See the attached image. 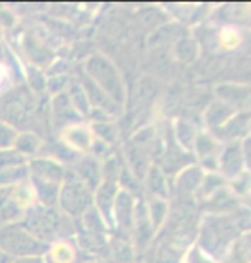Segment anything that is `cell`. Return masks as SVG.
<instances>
[{"instance_id":"cell-11","label":"cell","mask_w":251,"mask_h":263,"mask_svg":"<svg viewBox=\"0 0 251 263\" xmlns=\"http://www.w3.org/2000/svg\"><path fill=\"white\" fill-rule=\"evenodd\" d=\"M51 115H53L55 128L59 127V130H64L65 127H69L72 123L82 122L81 115L75 111L74 106H72L67 92L53 96V99H51Z\"/></svg>"},{"instance_id":"cell-1","label":"cell","mask_w":251,"mask_h":263,"mask_svg":"<svg viewBox=\"0 0 251 263\" xmlns=\"http://www.w3.org/2000/svg\"><path fill=\"white\" fill-rule=\"evenodd\" d=\"M19 222L41 243L50 245L62 238H74L75 222L64 215L59 209L33 203L21 215Z\"/></svg>"},{"instance_id":"cell-7","label":"cell","mask_w":251,"mask_h":263,"mask_svg":"<svg viewBox=\"0 0 251 263\" xmlns=\"http://www.w3.org/2000/svg\"><path fill=\"white\" fill-rule=\"evenodd\" d=\"M70 170L75 173V176L79 178L91 192H96V188L103 183L101 161L96 159V157L91 154L81 156L79 159L70 166Z\"/></svg>"},{"instance_id":"cell-4","label":"cell","mask_w":251,"mask_h":263,"mask_svg":"<svg viewBox=\"0 0 251 263\" xmlns=\"http://www.w3.org/2000/svg\"><path fill=\"white\" fill-rule=\"evenodd\" d=\"M94 205V192H91L75 176V173L67 170V175L62 181L59 195V210L70 220L77 222L84 214Z\"/></svg>"},{"instance_id":"cell-2","label":"cell","mask_w":251,"mask_h":263,"mask_svg":"<svg viewBox=\"0 0 251 263\" xmlns=\"http://www.w3.org/2000/svg\"><path fill=\"white\" fill-rule=\"evenodd\" d=\"M84 77H87L94 86L106 94L109 99H113L118 106H122L127 96L122 73L109 59L104 55H92L84 62L82 65Z\"/></svg>"},{"instance_id":"cell-21","label":"cell","mask_w":251,"mask_h":263,"mask_svg":"<svg viewBox=\"0 0 251 263\" xmlns=\"http://www.w3.org/2000/svg\"><path fill=\"white\" fill-rule=\"evenodd\" d=\"M147 183L150 186V190L154 193H158L159 197H164V192H166V183H164V178H163V173H161L158 167H152L147 176Z\"/></svg>"},{"instance_id":"cell-14","label":"cell","mask_w":251,"mask_h":263,"mask_svg":"<svg viewBox=\"0 0 251 263\" xmlns=\"http://www.w3.org/2000/svg\"><path fill=\"white\" fill-rule=\"evenodd\" d=\"M77 222H81V231H86V233L104 234L108 231V224L104 222V219L101 217V214L98 212L94 205L82 215L79 220H77ZM77 222H75V226H77Z\"/></svg>"},{"instance_id":"cell-19","label":"cell","mask_w":251,"mask_h":263,"mask_svg":"<svg viewBox=\"0 0 251 263\" xmlns=\"http://www.w3.org/2000/svg\"><path fill=\"white\" fill-rule=\"evenodd\" d=\"M147 215H149L150 224H152V229H158L159 226L163 224V219L166 215V203L163 202V200L154 198L152 202L149 203Z\"/></svg>"},{"instance_id":"cell-17","label":"cell","mask_w":251,"mask_h":263,"mask_svg":"<svg viewBox=\"0 0 251 263\" xmlns=\"http://www.w3.org/2000/svg\"><path fill=\"white\" fill-rule=\"evenodd\" d=\"M28 164V159L24 156H21L17 151L7 149V151H0V173L14 170V167H21Z\"/></svg>"},{"instance_id":"cell-18","label":"cell","mask_w":251,"mask_h":263,"mask_svg":"<svg viewBox=\"0 0 251 263\" xmlns=\"http://www.w3.org/2000/svg\"><path fill=\"white\" fill-rule=\"evenodd\" d=\"M19 135V130L14 127L12 123L0 120V151L14 149L15 139Z\"/></svg>"},{"instance_id":"cell-9","label":"cell","mask_w":251,"mask_h":263,"mask_svg":"<svg viewBox=\"0 0 251 263\" xmlns=\"http://www.w3.org/2000/svg\"><path fill=\"white\" fill-rule=\"evenodd\" d=\"M118 192V183L113 181H103L96 188V192H94V207L101 214V217L108 224V228H113V207Z\"/></svg>"},{"instance_id":"cell-10","label":"cell","mask_w":251,"mask_h":263,"mask_svg":"<svg viewBox=\"0 0 251 263\" xmlns=\"http://www.w3.org/2000/svg\"><path fill=\"white\" fill-rule=\"evenodd\" d=\"M135 219V203L132 193L127 190H120L113 207V228L120 231H130L133 228Z\"/></svg>"},{"instance_id":"cell-8","label":"cell","mask_w":251,"mask_h":263,"mask_svg":"<svg viewBox=\"0 0 251 263\" xmlns=\"http://www.w3.org/2000/svg\"><path fill=\"white\" fill-rule=\"evenodd\" d=\"M81 255L75 238H62L48 245L43 260L45 263H81Z\"/></svg>"},{"instance_id":"cell-20","label":"cell","mask_w":251,"mask_h":263,"mask_svg":"<svg viewBox=\"0 0 251 263\" xmlns=\"http://www.w3.org/2000/svg\"><path fill=\"white\" fill-rule=\"evenodd\" d=\"M45 84H46L45 87L48 89L51 96H59V94L67 91V87L70 84V77L67 73H56V76H51Z\"/></svg>"},{"instance_id":"cell-16","label":"cell","mask_w":251,"mask_h":263,"mask_svg":"<svg viewBox=\"0 0 251 263\" xmlns=\"http://www.w3.org/2000/svg\"><path fill=\"white\" fill-rule=\"evenodd\" d=\"M89 127H91L92 137L96 140H101L108 145H111L113 142L117 140V135H118L117 127H114L113 123L106 122V120H104V122H92Z\"/></svg>"},{"instance_id":"cell-15","label":"cell","mask_w":251,"mask_h":263,"mask_svg":"<svg viewBox=\"0 0 251 263\" xmlns=\"http://www.w3.org/2000/svg\"><path fill=\"white\" fill-rule=\"evenodd\" d=\"M241 164H243V152H241V147L239 145H233L224 152V157H222V170L226 175L233 176V175H238L239 170H241Z\"/></svg>"},{"instance_id":"cell-12","label":"cell","mask_w":251,"mask_h":263,"mask_svg":"<svg viewBox=\"0 0 251 263\" xmlns=\"http://www.w3.org/2000/svg\"><path fill=\"white\" fill-rule=\"evenodd\" d=\"M65 92H67V96H69L74 109L81 115V118L91 117L92 106H91V103H89L86 89H84L81 81H77V79H70V84H69V87H67Z\"/></svg>"},{"instance_id":"cell-5","label":"cell","mask_w":251,"mask_h":263,"mask_svg":"<svg viewBox=\"0 0 251 263\" xmlns=\"http://www.w3.org/2000/svg\"><path fill=\"white\" fill-rule=\"evenodd\" d=\"M69 167L64 166L53 157L48 156H36L28 161V181L38 183H53L62 185Z\"/></svg>"},{"instance_id":"cell-22","label":"cell","mask_w":251,"mask_h":263,"mask_svg":"<svg viewBox=\"0 0 251 263\" xmlns=\"http://www.w3.org/2000/svg\"><path fill=\"white\" fill-rule=\"evenodd\" d=\"M10 87H12V72L0 60V94L9 91Z\"/></svg>"},{"instance_id":"cell-13","label":"cell","mask_w":251,"mask_h":263,"mask_svg":"<svg viewBox=\"0 0 251 263\" xmlns=\"http://www.w3.org/2000/svg\"><path fill=\"white\" fill-rule=\"evenodd\" d=\"M14 151H17L21 156H24L29 161L40 156V152L43 151V139L36 135L34 132H19L14 144Z\"/></svg>"},{"instance_id":"cell-6","label":"cell","mask_w":251,"mask_h":263,"mask_svg":"<svg viewBox=\"0 0 251 263\" xmlns=\"http://www.w3.org/2000/svg\"><path fill=\"white\" fill-rule=\"evenodd\" d=\"M92 132L86 122L72 123L64 130H60V142L67 149H70L77 156H86L92 147Z\"/></svg>"},{"instance_id":"cell-23","label":"cell","mask_w":251,"mask_h":263,"mask_svg":"<svg viewBox=\"0 0 251 263\" xmlns=\"http://www.w3.org/2000/svg\"><path fill=\"white\" fill-rule=\"evenodd\" d=\"M12 263H45L43 256H31V258H19L14 260Z\"/></svg>"},{"instance_id":"cell-24","label":"cell","mask_w":251,"mask_h":263,"mask_svg":"<svg viewBox=\"0 0 251 263\" xmlns=\"http://www.w3.org/2000/svg\"><path fill=\"white\" fill-rule=\"evenodd\" d=\"M12 261H14V260L10 258V256H9L7 253H5V251L0 250V263H12Z\"/></svg>"},{"instance_id":"cell-3","label":"cell","mask_w":251,"mask_h":263,"mask_svg":"<svg viewBox=\"0 0 251 263\" xmlns=\"http://www.w3.org/2000/svg\"><path fill=\"white\" fill-rule=\"evenodd\" d=\"M48 245L36 239L19 220L0 224V250L5 251L12 260L43 256Z\"/></svg>"}]
</instances>
